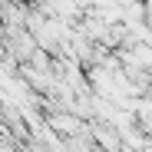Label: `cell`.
I'll use <instances>...</instances> for the list:
<instances>
[{"label":"cell","instance_id":"cell-1","mask_svg":"<svg viewBox=\"0 0 152 152\" xmlns=\"http://www.w3.org/2000/svg\"><path fill=\"white\" fill-rule=\"evenodd\" d=\"M50 129L60 132V136H83L86 122L80 119V113H53L50 116Z\"/></svg>","mask_w":152,"mask_h":152}]
</instances>
